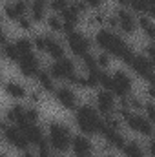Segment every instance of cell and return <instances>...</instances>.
Returning a JSON list of instances; mask_svg holds the SVG:
<instances>
[{
	"mask_svg": "<svg viewBox=\"0 0 155 157\" xmlns=\"http://www.w3.org/2000/svg\"><path fill=\"white\" fill-rule=\"evenodd\" d=\"M95 40H97V46L100 49H104V53L113 55V57H117L119 60H122L126 64H130L131 59H133V55H135L133 49H131V46L126 44V40L120 39L115 31H112V29H99Z\"/></svg>",
	"mask_w": 155,
	"mask_h": 157,
	"instance_id": "obj_1",
	"label": "cell"
},
{
	"mask_svg": "<svg viewBox=\"0 0 155 157\" xmlns=\"http://www.w3.org/2000/svg\"><path fill=\"white\" fill-rule=\"evenodd\" d=\"M75 121L84 135H97L102 130L100 113L89 104H82V106L75 108Z\"/></svg>",
	"mask_w": 155,
	"mask_h": 157,
	"instance_id": "obj_2",
	"label": "cell"
},
{
	"mask_svg": "<svg viewBox=\"0 0 155 157\" xmlns=\"http://www.w3.org/2000/svg\"><path fill=\"white\" fill-rule=\"evenodd\" d=\"M71 137L73 135H71V132H70V128L66 124L53 121L49 124L47 139L46 141H47V144H49L51 150H55V152H68V148L71 144Z\"/></svg>",
	"mask_w": 155,
	"mask_h": 157,
	"instance_id": "obj_3",
	"label": "cell"
},
{
	"mask_svg": "<svg viewBox=\"0 0 155 157\" xmlns=\"http://www.w3.org/2000/svg\"><path fill=\"white\" fill-rule=\"evenodd\" d=\"M120 115L126 121L128 128H131L135 133H141L144 137H152L153 135V122L148 121L142 113H133L130 108H120Z\"/></svg>",
	"mask_w": 155,
	"mask_h": 157,
	"instance_id": "obj_4",
	"label": "cell"
},
{
	"mask_svg": "<svg viewBox=\"0 0 155 157\" xmlns=\"http://www.w3.org/2000/svg\"><path fill=\"white\" fill-rule=\"evenodd\" d=\"M49 75L53 78L68 80V82H73V84H75V80H77V77H78L77 68H75L73 60H70V59H66V57H62V59H59V60H55V62L51 64Z\"/></svg>",
	"mask_w": 155,
	"mask_h": 157,
	"instance_id": "obj_5",
	"label": "cell"
},
{
	"mask_svg": "<svg viewBox=\"0 0 155 157\" xmlns=\"http://www.w3.org/2000/svg\"><path fill=\"white\" fill-rule=\"evenodd\" d=\"M133 90V80L131 77L122 71V70H117L115 73L112 75V93L120 97V99H126Z\"/></svg>",
	"mask_w": 155,
	"mask_h": 157,
	"instance_id": "obj_6",
	"label": "cell"
},
{
	"mask_svg": "<svg viewBox=\"0 0 155 157\" xmlns=\"http://www.w3.org/2000/svg\"><path fill=\"white\" fill-rule=\"evenodd\" d=\"M0 130H2V133H4V137H6V141L11 144V146H15L17 150H28V146H29V143H28V139H26V135H24V132L18 128V126H7V124H0Z\"/></svg>",
	"mask_w": 155,
	"mask_h": 157,
	"instance_id": "obj_7",
	"label": "cell"
},
{
	"mask_svg": "<svg viewBox=\"0 0 155 157\" xmlns=\"http://www.w3.org/2000/svg\"><path fill=\"white\" fill-rule=\"evenodd\" d=\"M130 66L141 78L153 82V60L152 59H148L146 55H133Z\"/></svg>",
	"mask_w": 155,
	"mask_h": 157,
	"instance_id": "obj_8",
	"label": "cell"
},
{
	"mask_svg": "<svg viewBox=\"0 0 155 157\" xmlns=\"http://www.w3.org/2000/svg\"><path fill=\"white\" fill-rule=\"evenodd\" d=\"M66 37H68V46H70V49H71V53H73L75 57H80V59H82L84 55L89 53L91 42H89V39H88L86 35H82L80 31H71V33H68Z\"/></svg>",
	"mask_w": 155,
	"mask_h": 157,
	"instance_id": "obj_9",
	"label": "cell"
},
{
	"mask_svg": "<svg viewBox=\"0 0 155 157\" xmlns=\"http://www.w3.org/2000/svg\"><path fill=\"white\" fill-rule=\"evenodd\" d=\"M95 102H97V112L102 113V115H106V117L113 115V112L117 110L115 95H113L112 91H108V90L99 91L97 97H95Z\"/></svg>",
	"mask_w": 155,
	"mask_h": 157,
	"instance_id": "obj_10",
	"label": "cell"
},
{
	"mask_svg": "<svg viewBox=\"0 0 155 157\" xmlns=\"http://www.w3.org/2000/svg\"><path fill=\"white\" fill-rule=\"evenodd\" d=\"M17 64H18V70L26 77H35L37 71H39V59L35 57L33 51L31 53H26V55H20L18 60H17Z\"/></svg>",
	"mask_w": 155,
	"mask_h": 157,
	"instance_id": "obj_11",
	"label": "cell"
},
{
	"mask_svg": "<svg viewBox=\"0 0 155 157\" xmlns=\"http://www.w3.org/2000/svg\"><path fill=\"white\" fill-rule=\"evenodd\" d=\"M70 148L75 152V155L77 157H89L91 155V152H93V144H91V141H89L84 133H80V135H73V137H71V144H70Z\"/></svg>",
	"mask_w": 155,
	"mask_h": 157,
	"instance_id": "obj_12",
	"label": "cell"
},
{
	"mask_svg": "<svg viewBox=\"0 0 155 157\" xmlns=\"http://www.w3.org/2000/svg\"><path fill=\"white\" fill-rule=\"evenodd\" d=\"M115 18H117V28H120L126 35H131V33L137 31V20H135V17L130 11H126L124 7L117 11Z\"/></svg>",
	"mask_w": 155,
	"mask_h": 157,
	"instance_id": "obj_13",
	"label": "cell"
},
{
	"mask_svg": "<svg viewBox=\"0 0 155 157\" xmlns=\"http://www.w3.org/2000/svg\"><path fill=\"white\" fill-rule=\"evenodd\" d=\"M55 97L59 101V104L66 110H75L77 108V95L71 88L62 86V88H55Z\"/></svg>",
	"mask_w": 155,
	"mask_h": 157,
	"instance_id": "obj_14",
	"label": "cell"
},
{
	"mask_svg": "<svg viewBox=\"0 0 155 157\" xmlns=\"http://www.w3.org/2000/svg\"><path fill=\"white\" fill-rule=\"evenodd\" d=\"M20 130L24 132V135H26L28 143H29V144H35L37 148L47 143V141H46V137H44V132H42V128H40V126H37L35 122H29V124L22 126Z\"/></svg>",
	"mask_w": 155,
	"mask_h": 157,
	"instance_id": "obj_15",
	"label": "cell"
},
{
	"mask_svg": "<svg viewBox=\"0 0 155 157\" xmlns=\"http://www.w3.org/2000/svg\"><path fill=\"white\" fill-rule=\"evenodd\" d=\"M4 11L9 17V20H18L20 17H26V13L29 11V4L26 0H13L4 6Z\"/></svg>",
	"mask_w": 155,
	"mask_h": 157,
	"instance_id": "obj_16",
	"label": "cell"
},
{
	"mask_svg": "<svg viewBox=\"0 0 155 157\" xmlns=\"http://www.w3.org/2000/svg\"><path fill=\"white\" fill-rule=\"evenodd\" d=\"M100 135H104V139L108 141V144H110L112 148H119V150H120V148L124 146V143H126V137L122 135V132H120V130H115V128L106 126V124H104V121H102Z\"/></svg>",
	"mask_w": 155,
	"mask_h": 157,
	"instance_id": "obj_17",
	"label": "cell"
},
{
	"mask_svg": "<svg viewBox=\"0 0 155 157\" xmlns=\"http://www.w3.org/2000/svg\"><path fill=\"white\" fill-rule=\"evenodd\" d=\"M46 39V48H44V51H47L55 60H59V59H62L64 55H66V49H64V46H62V42H59V40L55 39V37H44Z\"/></svg>",
	"mask_w": 155,
	"mask_h": 157,
	"instance_id": "obj_18",
	"label": "cell"
},
{
	"mask_svg": "<svg viewBox=\"0 0 155 157\" xmlns=\"http://www.w3.org/2000/svg\"><path fill=\"white\" fill-rule=\"evenodd\" d=\"M120 150H122V154L126 157H148L146 152H144V148L137 141H126Z\"/></svg>",
	"mask_w": 155,
	"mask_h": 157,
	"instance_id": "obj_19",
	"label": "cell"
},
{
	"mask_svg": "<svg viewBox=\"0 0 155 157\" xmlns=\"http://www.w3.org/2000/svg\"><path fill=\"white\" fill-rule=\"evenodd\" d=\"M37 82H39L40 90H44V91H47V93H53L55 91V78L49 75V71H37Z\"/></svg>",
	"mask_w": 155,
	"mask_h": 157,
	"instance_id": "obj_20",
	"label": "cell"
},
{
	"mask_svg": "<svg viewBox=\"0 0 155 157\" xmlns=\"http://www.w3.org/2000/svg\"><path fill=\"white\" fill-rule=\"evenodd\" d=\"M4 90H6V93H7L9 97H15V99H24V97H28V91H26V88H24L22 84L15 82V80H9V82H6Z\"/></svg>",
	"mask_w": 155,
	"mask_h": 157,
	"instance_id": "obj_21",
	"label": "cell"
},
{
	"mask_svg": "<svg viewBox=\"0 0 155 157\" xmlns=\"http://www.w3.org/2000/svg\"><path fill=\"white\" fill-rule=\"evenodd\" d=\"M29 13H31V20L33 22H40V20H44L46 18V4H40V2H31V6H29Z\"/></svg>",
	"mask_w": 155,
	"mask_h": 157,
	"instance_id": "obj_22",
	"label": "cell"
},
{
	"mask_svg": "<svg viewBox=\"0 0 155 157\" xmlns=\"http://www.w3.org/2000/svg\"><path fill=\"white\" fill-rule=\"evenodd\" d=\"M137 26H141V29H144V31H146V35L153 40V37H155V28H153V20H152L150 17L142 15V17L137 20Z\"/></svg>",
	"mask_w": 155,
	"mask_h": 157,
	"instance_id": "obj_23",
	"label": "cell"
},
{
	"mask_svg": "<svg viewBox=\"0 0 155 157\" xmlns=\"http://www.w3.org/2000/svg\"><path fill=\"white\" fill-rule=\"evenodd\" d=\"M17 46V51H18V57L20 55H26V53H31L33 51V42L29 39H18L15 42Z\"/></svg>",
	"mask_w": 155,
	"mask_h": 157,
	"instance_id": "obj_24",
	"label": "cell"
},
{
	"mask_svg": "<svg viewBox=\"0 0 155 157\" xmlns=\"http://www.w3.org/2000/svg\"><path fill=\"white\" fill-rule=\"evenodd\" d=\"M2 51H4V55H6L9 60H13V62L18 60V51H17L15 42H7L6 46H2Z\"/></svg>",
	"mask_w": 155,
	"mask_h": 157,
	"instance_id": "obj_25",
	"label": "cell"
},
{
	"mask_svg": "<svg viewBox=\"0 0 155 157\" xmlns=\"http://www.w3.org/2000/svg\"><path fill=\"white\" fill-rule=\"evenodd\" d=\"M24 117H26L28 122H37L40 117V113H39L37 108H24Z\"/></svg>",
	"mask_w": 155,
	"mask_h": 157,
	"instance_id": "obj_26",
	"label": "cell"
},
{
	"mask_svg": "<svg viewBox=\"0 0 155 157\" xmlns=\"http://www.w3.org/2000/svg\"><path fill=\"white\" fill-rule=\"evenodd\" d=\"M47 26H49L53 31H62V20H60L57 15L47 17Z\"/></svg>",
	"mask_w": 155,
	"mask_h": 157,
	"instance_id": "obj_27",
	"label": "cell"
},
{
	"mask_svg": "<svg viewBox=\"0 0 155 157\" xmlns=\"http://www.w3.org/2000/svg\"><path fill=\"white\" fill-rule=\"evenodd\" d=\"M51 4V9L53 11H64L68 7V0H47Z\"/></svg>",
	"mask_w": 155,
	"mask_h": 157,
	"instance_id": "obj_28",
	"label": "cell"
},
{
	"mask_svg": "<svg viewBox=\"0 0 155 157\" xmlns=\"http://www.w3.org/2000/svg\"><path fill=\"white\" fill-rule=\"evenodd\" d=\"M17 22H18V26H20L24 31H29V29L33 28V20H31L29 17H20Z\"/></svg>",
	"mask_w": 155,
	"mask_h": 157,
	"instance_id": "obj_29",
	"label": "cell"
},
{
	"mask_svg": "<svg viewBox=\"0 0 155 157\" xmlns=\"http://www.w3.org/2000/svg\"><path fill=\"white\" fill-rule=\"evenodd\" d=\"M95 60H97L99 68H108V66H110V59H108V53H100V55H97V57H95Z\"/></svg>",
	"mask_w": 155,
	"mask_h": 157,
	"instance_id": "obj_30",
	"label": "cell"
},
{
	"mask_svg": "<svg viewBox=\"0 0 155 157\" xmlns=\"http://www.w3.org/2000/svg\"><path fill=\"white\" fill-rule=\"evenodd\" d=\"M144 112H146V115H144V117L148 119V121H152V122H153V119H155V110H153V102H152V101L144 104Z\"/></svg>",
	"mask_w": 155,
	"mask_h": 157,
	"instance_id": "obj_31",
	"label": "cell"
},
{
	"mask_svg": "<svg viewBox=\"0 0 155 157\" xmlns=\"http://www.w3.org/2000/svg\"><path fill=\"white\" fill-rule=\"evenodd\" d=\"M33 48H37L39 51H44V48H46V39H44V37H35Z\"/></svg>",
	"mask_w": 155,
	"mask_h": 157,
	"instance_id": "obj_32",
	"label": "cell"
},
{
	"mask_svg": "<svg viewBox=\"0 0 155 157\" xmlns=\"http://www.w3.org/2000/svg\"><path fill=\"white\" fill-rule=\"evenodd\" d=\"M29 99H31V102H40L42 101V95H40V91H31L29 93Z\"/></svg>",
	"mask_w": 155,
	"mask_h": 157,
	"instance_id": "obj_33",
	"label": "cell"
},
{
	"mask_svg": "<svg viewBox=\"0 0 155 157\" xmlns=\"http://www.w3.org/2000/svg\"><path fill=\"white\" fill-rule=\"evenodd\" d=\"M86 6H91V7H99V6H102V0H82Z\"/></svg>",
	"mask_w": 155,
	"mask_h": 157,
	"instance_id": "obj_34",
	"label": "cell"
},
{
	"mask_svg": "<svg viewBox=\"0 0 155 157\" xmlns=\"http://www.w3.org/2000/svg\"><path fill=\"white\" fill-rule=\"evenodd\" d=\"M20 157H37L33 152H29V150H22V154H20Z\"/></svg>",
	"mask_w": 155,
	"mask_h": 157,
	"instance_id": "obj_35",
	"label": "cell"
},
{
	"mask_svg": "<svg viewBox=\"0 0 155 157\" xmlns=\"http://www.w3.org/2000/svg\"><path fill=\"white\" fill-rule=\"evenodd\" d=\"M117 2H119L120 6H128V0H117Z\"/></svg>",
	"mask_w": 155,
	"mask_h": 157,
	"instance_id": "obj_36",
	"label": "cell"
},
{
	"mask_svg": "<svg viewBox=\"0 0 155 157\" xmlns=\"http://www.w3.org/2000/svg\"><path fill=\"white\" fill-rule=\"evenodd\" d=\"M0 157H6V155H4V154H0Z\"/></svg>",
	"mask_w": 155,
	"mask_h": 157,
	"instance_id": "obj_37",
	"label": "cell"
},
{
	"mask_svg": "<svg viewBox=\"0 0 155 157\" xmlns=\"http://www.w3.org/2000/svg\"><path fill=\"white\" fill-rule=\"evenodd\" d=\"M104 157H113V155H104Z\"/></svg>",
	"mask_w": 155,
	"mask_h": 157,
	"instance_id": "obj_38",
	"label": "cell"
},
{
	"mask_svg": "<svg viewBox=\"0 0 155 157\" xmlns=\"http://www.w3.org/2000/svg\"><path fill=\"white\" fill-rule=\"evenodd\" d=\"M0 22H2V18H0Z\"/></svg>",
	"mask_w": 155,
	"mask_h": 157,
	"instance_id": "obj_39",
	"label": "cell"
},
{
	"mask_svg": "<svg viewBox=\"0 0 155 157\" xmlns=\"http://www.w3.org/2000/svg\"><path fill=\"white\" fill-rule=\"evenodd\" d=\"M0 49H2V48H0Z\"/></svg>",
	"mask_w": 155,
	"mask_h": 157,
	"instance_id": "obj_40",
	"label": "cell"
}]
</instances>
